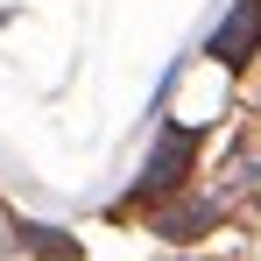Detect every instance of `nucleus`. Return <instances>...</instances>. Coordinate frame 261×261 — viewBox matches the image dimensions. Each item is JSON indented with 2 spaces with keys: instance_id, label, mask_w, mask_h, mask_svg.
<instances>
[{
  "instance_id": "obj_3",
  "label": "nucleus",
  "mask_w": 261,
  "mask_h": 261,
  "mask_svg": "<svg viewBox=\"0 0 261 261\" xmlns=\"http://www.w3.org/2000/svg\"><path fill=\"white\" fill-rule=\"evenodd\" d=\"M205 219H212V205H176V212H163V233H170V240L205 233Z\"/></svg>"
},
{
  "instance_id": "obj_2",
  "label": "nucleus",
  "mask_w": 261,
  "mask_h": 261,
  "mask_svg": "<svg viewBox=\"0 0 261 261\" xmlns=\"http://www.w3.org/2000/svg\"><path fill=\"white\" fill-rule=\"evenodd\" d=\"M261 43V0H240L226 21H219V36L205 43V57H219V64H247Z\"/></svg>"
},
{
  "instance_id": "obj_1",
  "label": "nucleus",
  "mask_w": 261,
  "mask_h": 261,
  "mask_svg": "<svg viewBox=\"0 0 261 261\" xmlns=\"http://www.w3.org/2000/svg\"><path fill=\"white\" fill-rule=\"evenodd\" d=\"M184 170H191V134H163V148L148 155V170H141V184H134V205H155L163 191H176Z\"/></svg>"
}]
</instances>
